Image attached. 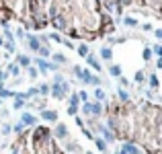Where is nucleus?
I'll return each instance as SVG.
<instances>
[{
	"label": "nucleus",
	"instance_id": "1",
	"mask_svg": "<svg viewBox=\"0 0 162 154\" xmlns=\"http://www.w3.org/2000/svg\"><path fill=\"white\" fill-rule=\"evenodd\" d=\"M49 93H51V95H53V97H55L58 101H62V99H64V97H66V95L70 93V84H68L66 80H64L62 84H51Z\"/></svg>",
	"mask_w": 162,
	"mask_h": 154
},
{
	"label": "nucleus",
	"instance_id": "2",
	"mask_svg": "<svg viewBox=\"0 0 162 154\" xmlns=\"http://www.w3.org/2000/svg\"><path fill=\"white\" fill-rule=\"evenodd\" d=\"M74 74L80 78L84 84H88V82H90V76H92V72H90V70H86V68H80V66H74Z\"/></svg>",
	"mask_w": 162,
	"mask_h": 154
},
{
	"label": "nucleus",
	"instance_id": "3",
	"mask_svg": "<svg viewBox=\"0 0 162 154\" xmlns=\"http://www.w3.org/2000/svg\"><path fill=\"white\" fill-rule=\"evenodd\" d=\"M27 47L31 49V51H39V47H41V41H39V37H35V35H29L27 37Z\"/></svg>",
	"mask_w": 162,
	"mask_h": 154
},
{
	"label": "nucleus",
	"instance_id": "4",
	"mask_svg": "<svg viewBox=\"0 0 162 154\" xmlns=\"http://www.w3.org/2000/svg\"><path fill=\"white\" fill-rule=\"evenodd\" d=\"M41 119L55 123V121H58V111H51V109H41Z\"/></svg>",
	"mask_w": 162,
	"mask_h": 154
},
{
	"label": "nucleus",
	"instance_id": "5",
	"mask_svg": "<svg viewBox=\"0 0 162 154\" xmlns=\"http://www.w3.org/2000/svg\"><path fill=\"white\" fill-rule=\"evenodd\" d=\"M86 62H88V66H90V68H94L96 72H101V70H103V66H101V62H99V58H96V56L88 54V56H86Z\"/></svg>",
	"mask_w": 162,
	"mask_h": 154
},
{
	"label": "nucleus",
	"instance_id": "6",
	"mask_svg": "<svg viewBox=\"0 0 162 154\" xmlns=\"http://www.w3.org/2000/svg\"><path fill=\"white\" fill-rule=\"evenodd\" d=\"M21 123H23L25 127H27V125L33 127V125H37V117L31 115V113H23V115H21Z\"/></svg>",
	"mask_w": 162,
	"mask_h": 154
},
{
	"label": "nucleus",
	"instance_id": "7",
	"mask_svg": "<svg viewBox=\"0 0 162 154\" xmlns=\"http://www.w3.org/2000/svg\"><path fill=\"white\" fill-rule=\"evenodd\" d=\"M101 111H103V105H101L99 101H94V103H88V115L99 117V115H101Z\"/></svg>",
	"mask_w": 162,
	"mask_h": 154
},
{
	"label": "nucleus",
	"instance_id": "8",
	"mask_svg": "<svg viewBox=\"0 0 162 154\" xmlns=\"http://www.w3.org/2000/svg\"><path fill=\"white\" fill-rule=\"evenodd\" d=\"M17 64H19L21 68H29V66H31V58H29L27 54H17Z\"/></svg>",
	"mask_w": 162,
	"mask_h": 154
},
{
	"label": "nucleus",
	"instance_id": "9",
	"mask_svg": "<svg viewBox=\"0 0 162 154\" xmlns=\"http://www.w3.org/2000/svg\"><path fill=\"white\" fill-rule=\"evenodd\" d=\"M35 66H37V70H39V74H47L49 70H47V60H43V58H35Z\"/></svg>",
	"mask_w": 162,
	"mask_h": 154
},
{
	"label": "nucleus",
	"instance_id": "10",
	"mask_svg": "<svg viewBox=\"0 0 162 154\" xmlns=\"http://www.w3.org/2000/svg\"><path fill=\"white\" fill-rule=\"evenodd\" d=\"M6 72H8V76H19V74H21V66H19L17 62H12V64H8Z\"/></svg>",
	"mask_w": 162,
	"mask_h": 154
},
{
	"label": "nucleus",
	"instance_id": "11",
	"mask_svg": "<svg viewBox=\"0 0 162 154\" xmlns=\"http://www.w3.org/2000/svg\"><path fill=\"white\" fill-rule=\"evenodd\" d=\"M53 134H55V138H66V136H68V127H66L64 123H58Z\"/></svg>",
	"mask_w": 162,
	"mask_h": 154
},
{
	"label": "nucleus",
	"instance_id": "12",
	"mask_svg": "<svg viewBox=\"0 0 162 154\" xmlns=\"http://www.w3.org/2000/svg\"><path fill=\"white\" fill-rule=\"evenodd\" d=\"M121 150H123L125 154H142L140 150H138V148H135V144H131V142H125Z\"/></svg>",
	"mask_w": 162,
	"mask_h": 154
},
{
	"label": "nucleus",
	"instance_id": "13",
	"mask_svg": "<svg viewBox=\"0 0 162 154\" xmlns=\"http://www.w3.org/2000/svg\"><path fill=\"white\" fill-rule=\"evenodd\" d=\"M99 132L105 136V142H113V140H115V136H113V134H111V132H109L105 125H99Z\"/></svg>",
	"mask_w": 162,
	"mask_h": 154
},
{
	"label": "nucleus",
	"instance_id": "14",
	"mask_svg": "<svg viewBox=\"0 0 162 154\" xmlns=\"http://www.w3.org/2000/svg\"><path fill=\"white\" fill-rule=\"evenodd\" d=\"M109 74L113 78H119L121 76V66H119V64H111V66H109Z\"/></svg>",
	"mask_w": 162,
	"mask_h": 154
},
{
	"label": "nucleus",
	"instance_id": "15",
	"mask_svg": "<svg viewBox=\"0 0 162 154\" xmlns=\"http://www.w3.org/2000/svg\"><path fill=\"white\" fill-rule=\"evenodd\" d=\"M101 58L103 60H113V49L111 47H101Z\"/></svg>",
	"mask_w": 162,
	"mask_h": 154
},
{
	"label": "nucleus",
	"instance_id": "16",
	"mask_svg": "<svg viewBox=\"0 0 162 154\" xmlns=\"http://www.w3.org/2000/svg\"><path fill=\"white\" fill-rule=\"evenodd\" d=\"M51 58H53V64H58V66L60 64H66V60H68L64 54H51Z\"/></svg>",
	"mask_w": 162,
	"mask_h": 154
},
{
	"label": "nucleus",
	"instance_id": "17",
	"mask_svg": "<svg viewBox=\"0 0 162 154\" xmlns=\"http://www.w3.org/2000/svg\"><path fill=\"white\" fill-rule=\"evenodd\" d=\"M49 88H51V84H47V82H43V84H39V86H37L39 95H43V97H47V95H49Z\"/></svg>",
	"mask_w": 162,
	"mask_h": 154
},
{
	"label": "nucleus",
	"instance_id": "18",
	"mask_svg": "<svg viewBox=\"0 0 162 154\" xmlns=\"http://www.w3.org/2000/svg\"><path fill=\"white\" fill-rule=\"evenodd\" d=\"M76 51H78V56L86 58V56H88V45H86V43H80V45L76 47Z\"/></svg>",
	"mask_w": 162,
	"mask_h": 154
},
{
	"label": "nucleus",
	"instance_id": "19",
	"mask_svg": "<svg viewBox=\"0 0 162 154\" xmlns=\"http://www.w3.org/2000/svg\"><path fill=\"white\" fill-rule=\"evenodd\" d=\"M94 144H96V148L101 150V154L107 150V142H105V140H101V138H94Z\"/></svg>",
	"mask_w": 162,
	"mask_h": 154
},
{
	"label": "nucleus",
	"instance_id": "20",
	"mask_svg": "<svg viewBox=\"0 0 162 154\" xmlns=\"http://www.w3.org/2000/svg\"><path fill=\"white\" fill-rule=\"evenodd\" d=\"M37 54H39L41 58H49V56H51V51H49V47H47V45H41Z\"/></svg>",
	"mask_w": 162,
	"mask_h": 154
},
{
	"label": "nucleus",
	"instance_id": "21",
	"mask_svg": "<svg viewBox=\"0 0 162 154\" xmlns=\"http://www.w3.org/2000/svg\"><path fill=\"white\" fill-rule=\"evenodd\" d=\"M27 74H29V78H31V80H33V78L39 76V70H37L35 66H29V68H27Z\"/></svg>",
	"mask_w": 162,
	"mask_h": 154
},
{
	"label": "nucleus",
	"instance_id": "22",
	"mask_svg": "<svg viewBox=\"0 0 162 154\" xmlns=\"http://www.w3.org/2000/svg\"><path fill=\"white\" fill-rule=\"evenodd\" d=\"M94 99L101 103V101H105V90L103 88H94Z\"/></svg>",
	"mask_w": 162,
	"mask_h": 154
},
{
	"label": "nucleus",
	"instance_id": "23",
	"mask_svg": "<svg viewBox=\"0 0 162 154\" xmlns=\"http://www.w3.org/2000/svg\"><path fill=\"white\" fill-rule=\"evenodd\" d=\"M70 105H72V107H78V105H80L78 93H72V95H70Z\"/></svg>",
	"mask_w": 162,
	"mask_h": 154
},
{
	"label": "nucleus",
	"instance_id": "24",
	"mask_svg": "<svg viewBox=\"0 0 162 154\" xmlns=\"http://www.w3.org/2000/svg\"><path fill=\"white\" fill-rule=\"evenodd\" d=\"M25 105H27V103H25L23 99H14V103H12V109H14V111H19V109H23Z\"/></svg>",
	"mask_w": 162,
	"mask_h": 154
},
{
	"label": "nucleus",
	"instance_id": "25",
	"mask_svg": "<svg viewBox=\"0 0 162 154\" xmlns=\"http://www.w3.org/2000/svg\"><path fill=\"white\" fill-rule=\"evenodd\" d=\"M123 23H125L127 27H138V21H135L133 17H125V19H123Z\"/></svg>",
	"mask_w": 162,
	"mask_h": 154
},
{
	"label": "nucleus",
	"instance_id": "26",
	"mask_svg": "<svg viewBox=\"0 0 162 154\" xmlns=\"http://www.w3.org/2000/svg\"><path fill=\"white\" fill-rule=\"evenodd\" d=\"M4 37H6V41H12L14 43V35H12V31L8 27H4Z\"/></svg>",
	"mask_w": 162,
	"mask_h": 154
},
{
	"label": "nucleus",
	"instance_id": "27",
	"mask_svg": "<svg viewBox=\"0 0 162 154\" xmlns=\"http://www.w3.org/2000/svg\"><path fill=\"white\" fill-rule=\"evenodd\" d=\"M4 47H6L8 54H14V43L12 41H4Z\"/></svg>",
	"mask_w": 162,
	"mask_h": 154
},
{
	"label": "nucleus",
	"instance_id": "28",
	"mask_svg": "<svg viewBox=\"0 0 162 154\" xmlns=\"http://www.w3.org/2000/svg\"><path fill=\"white\" fill-rule=\"evenodd\" d=\"M142 56H144V60H146V62H150V60H152V49H150V47H146Z\"/></svg>",
	"mask_w": 162,
	"mask_h": 154
},
{
	"label": "nucleus",
	"instance_id": "29",
	"mask_svg": "<svg viewBox=\"0 0 162 154\" xmlns=\"http://www.w3.org/2000/svg\"><path fill=\"white\" fill-rule=\"evenodd\" d=\"M23 129H25V125H23V123H21V121H19V123H14V125H12V132H14V134H21V132H23Z\"/></svg>",
	"mask_w": 162,
	"mask_h": 154
},
{
	"label": "nucleus",
	"instance_id": "30",
	"mask_svg": "<svg viewBox=\"0 0 162 154\" xmlns=\"http://www.w3.org/2000/svg\"><path fill=\"white\" fill-rule=\"evenodd\" d=\"M148 80H150V86H152V88H158V78L154 76V74H150Z\"/></svg>",
	"mask_w": 162,
	"mask_h": 154
},
{
	"label": "nucleus",
	"instance_id": "31",
	"mask_svg": "<svg viewBox=\"0 0 162 154\" xmlns=\"http://www.w3.org/2000/svg\"><path fill=\"white\" fill-rule=\"evenodd\" d=\"M78 99H80L82 103H88V93H86V90H80V93H78Z\"/></svg>",
	"mask_w": 162,
	"mask_h": 154
},
{
	"label": "nucleus",
	"instance_id": "32",
	"mask_svg": "<svg viewBox=\"0 0 162 154\" xmlns=\"http://www.w3.org/2000/svg\"><path fill=\"white\" fill-rule=\"evenodd\" d=\"M119 99L121 101H129V93H125L123 88H119Z\"/></svg>",
	"mask_w": 162,
	"mask_h": 154
},
{
	"label": "nucleus",
	"instance_id": "33",
	"mask_svg": "<svg viewBox=\"0 0 162 154\" xmlns=\"http://www.w3.org/2000/svg\"><path fill=\"white\" fill-rule=\"evenodd\" d=\"M152 54H156L158 58H162V45H154L152 47Z\"/></svg>",
	"mask_w": 162,
	"mask_h": 154
},
{
	"label": "nucleus",
	"instance_id": "34",
	"mask_svg": "<svg viewBox=\"0 0 162 154\" xmlns=\"http://www.w3.org/2000/svg\"><path fill=\"white\" fill-rule=\"evenodd\" d=\"M144 72H142V70H140V72H135V82H144Z\"/></svg>",
	"mask_w": 162,
	"mask_h": 154
},
{
	"label": "nucleus",
	"instance_id": "35",
	"mask_svg": "<svg viewBox=\"0 0 162 154\" xmlns=\"http://www.w3.org/2000/svg\"><path fill=\"white\" fill-rule=\"evenodd\" d=\"M62 82H64V76L62 74H55L53 76V84H62Z\"/></svg>",
	"mask_w": 162,
	"mask_h": 154
},
{
	"label": "nucleus",
	"instance_id": "36",
	"mask_svg": "<svg viewBox=\"0 0 162 154\" xmlns=\"http://www.w3.org/2000/svg\"><path fill=\"white\" fill-rule=\"evenodd\" d=\"M47 37H51V39H53V41H58V43H62V41H64V39L60 37L58 33H51V35H47Z\"/></svg>",
	"mask_w": 162,
	"mask_h": 154
},
{
	"label": "nucleus",
	"instance_id": "37",
	"mask_svg": "<svg viewBox=\"0 0 162 154\" xmlns=\"http://www.w3.org/2000/svg\"><path fill=\"white\" fill-rule=\"evenodd\" d=\"M6 78H8V72L6 70H0V82H4Z\"/></svg>",
	"mask_w": 162,
	"mask_h": 154
},
{
	"label": "nucleus",
	"instance_id": "38",
	"mask_svg": "<svg viewBox=\"0 0 162 154\" xmlns=\"http://www.w3.org/2000/svg\"><path fill=\"white\" fill-rule=\"evenodd\" d=\"M68 113H70V115H76V113H78V107H72V105H70V107H68Z\"/></svg>",
	"mask_w": 162,
	"mask_h": 154
},
{
	"label": "nucleus",
	"instance_id": "39",
	"mask_svg": "<svg viewBox=\"0 0 162 154\" xmlns=\"http://www.w3.org/2000/svg\"><path fill=\"white\" fill-rule=\"evenodd\" d=\"M10 132H12V127H10V125H4V127H2V134H4V136H8Z\"/></svg>",
	"mask_w": 162,
	"mask_h": 154
},
{
	"label": "nucleus",
	"instance_id": "40",
	"mask_svg": "<svg viewBox=\"0 0 162 154\" xmlns=\"http://www.w3.org/2000/svg\"><path fill=\"white\" fill-rule=\"evenodd\" d=\"M119 82H121V86H129V80L123 78V76H119Z\"/></svg>",
	"mask_w": 162,
	"mask_h": 154
},
{
	"label": "nucleus",
	"instance_id": "41",
	"mask_svg": "<svg viewBox=\"0 0 162 154\" xmlns=\"http://www.w3.org/2000/svg\"><path fill=\"white\" fill-rule=\"evenodd\" d=\"M154 35H156V39H162V29H156Z\"/></svg>",
	"mask_w": 162,
	"mask_h": 154
},
{
	"label": "nucleus",
	"instance_id": "42",
	"mask_svg": "<svg viewBox=\"0 0 162 154\" xmlns=\"http://www.w3.org/2000/svg\"><path fill=\"white\" fill-rule=\"evenodd\" d=\"M142 29H144V31H152V25H150V23H146V25H144Z\"/></svg>",
	"mask_w": 162,
	"mask_h": 154
},
{
	"label": "nucleus",
	"instance_id": "43",
	"mask_svg": "<svg viewBox=\"0 0 162 154\" xmlns=\"http://www.w3.org/2000/svg\"><path fill=\"white\" fill-rule=\"evenodd\" d=\"M76 123H78V127H84V121H82L80 117H76Z\"/></svg>",
	"mask_w": 162,
	"mask_h": 154
},
{
	"label": "nucleus",
	"instance_id": "44",
	"mask_svg": "<svg viewBox=\"0 0 162 154\" xmlns=\"http://www.w3.org/2000/svg\"><path fill=\"white\" fill-rule=\"evenodd\" d=\"M156 68H162V58H158V62H156Z\"/></svg>",
	"mask_w": 162,
	"mask_h": 154
},
{
	"label": "nucleus",
	"instance_id": "45",
	"mask_svg": "<svg viewBox=\"0 0 162 154\" xmlns=\"http://www.w3.org/2000/svg\"><path fill=\"white\" fill-rule=\"evenodd\" d=\"M0 45H4V39H2V35H0Z\"/></svg>",
	"mask_w": 162,
	"mask_h": 154
},
{
	"label": "nucleus",
	"instance_id": "46",
	"mask_svg": "<svg viewBox=\"0 0 162 154\" xmlns=\"http://www.w3.org/2000/svg\"><path fill=\"white\" fill-rule=\"evenodd\" d=\"M115 154H125V152H123V150H117V152H115Z\"/></svg>",
	"mask_w": 162,
	"mask_h": 154
},
{
	"label": "nucleus",
	"instance_id": "47",
	"mask_svg": "<svg viewBox=\"0 0 162 154\" xmlns=\"http://www.w3.org/2000/svg\"><path fill=\"white\" fill-rule=\"evenodd\" d=\"M121 2H123V4H127V2H131V0H121Z\"/></svg>",
	"mask_w": 162,
	"mask_h": 154
},
{
	"label": "nucleus",
	"instance_id": "48",
	"mask_svg": "<svg viewBox=\"0 0 162 154\" xmlns=\"http://www.w3.org/2000/svg\"><path fill=\"white\" fill-rule=\"evenodd\" d=\"M12 154H19V152H17V150H14V148H12Z\"/></svg>",
	"mask_w": 162,
	"mask_h": 154
},
{
	"label": "nucleus",
	"instance_id": "49",
	"mask_svg": "<svg viewBox=\"0 0 162 154\" xmlns=\"http://www.w3.org/2000/svg\"><path fill=\"white\" fill-rule=\"evenodd\" d=\"M84 154H92V152H84Z\"/></svg>",
	"mask_w": 162,
	"mask_h": 154
},
{
	"label": "nucleus",
	"instance_id": "50",
	"mask_svg": "<svg viewBox=\"0 0 162 154\" xmlns=\"http://www.w3.org/2000/svg\"><path fill=\"white\" fill-rule=\"evenodd\" d=\"M103 154H107V152H103Z\"/></svg>",
	"mask_w": 162,
	"mask_h": 154
}]
</instances>
